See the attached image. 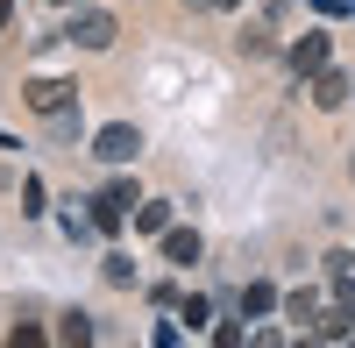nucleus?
Here are the masks:
<instances>
[{
	"label": "nucleus",
	"instance_id": "obj_1",
	"mask_svg": "<svg viewBox=\"0 0 355 348\" xmlns=\"http://www.w3.org/2000/svg\"><path fill=\"white\" fill-rule=\"evenodd\" d=\"M114 36H121V21H114L107 8H78L71 28H64V43H71V50H114Z\"/></svg>",
	"mask_w": 355,
	"mask_h": 348
},
{
	"label": "nucleus",
	"instance_id": "obj_2",
	"mask_svg": "<svg viewBox=\"0 0 355 348\" xmlns=\"http://www.w3.org/2000/svg\"><path fill=\"white\" fill-rule=\"evenodd\" d=\"M21 107H28V114H71V107H78V85H71V78H28V85H21Z\"/></svg>",
	"mask_w": 355,
	"mask_h": 348
},
{
	"label": "nucleus",
	"instance_id": "obj_3",
	"mask_svg": "<svg viewBox=\"0 0 355 348\" xmlns=\"http://www.w3.org/2000/svg\"><path fill=\"white\" fill-rule=\"evenodd\" d=\"M93 157H100V164H135V157H142V128H135V121H107V128L93 135Z\"/></svg>",
	"mask_w": 355,
	"mask_h": 348
},
{
	"label": "nucleus",
	"instance_id": "obj_4",
	"mask_svg": "<svg viewBox=\"0 0 355 348\" xmlns=\"http://www.w3.org/2000/svg\"><path fill=\"white\" fill-rule=\"evenodd\" d=\"M320 64H334V36H327V28H306V36L291 43V71H299V78H313Z\"/></svg>",
	"mask_w": 355,
	"mask_h": 348
},
{
	"label": "nucleus",
	"instance_id": "obj_5",
	"mask_svg": "<svg viewBox=\"0 0 355 348\" xmlns=\"http://www.w3.org/2000/svg\"><path fill=\"white\" fill-rule=\"evenodd\" d=\"M164 256H171V263H178V270H192V263H199V256H206V242L192 235V227H164Z\"/></svg>",
	"mask_w": 355,
	"mask_h": 348
},
{
	"label": "nucleus",
	"instance_id": "obj_6",
	"mask_svg": "<svg viewBox=\"0 0 355 348\" xmlns=\"http://www.w3.org/2000/svg\"><path fill=\"white\" fill-rule=\"evenodd\" d=\"M341 100H348V71H334V64H320V71H313V107H327V114H334Z\"/></svg>",
	"mask_w": 355,
	"mask_h": 348
},
{
	"label": "nucleus",
	"instance_id": "obj_7",
	"mask_svg": "<svg viewBox=\"0 0 355 348\" xmlns=\"http://www.w3.org/2000/svg\"><path fill=\"white\" fill-rule=\"evenodd\" d=\"M171 227V199H135V235H164Z\"/></svg>",
	"mask_w": 355,
	"mask_h": 348
},
{
	"label": "nucleus",
	"instance_id": "obj_8",
	"mask_svg": "<svg viewBox=\"0 0 355 348\" xmlns=\"http://www.w3.org/2000/svg\"><path fill=\"white\" fill-rule=\"evenodd\" d=\"M277 284H242V320H263V313H277Z\"/></svg>",
	"mask_w": 355,
	"mask_h": 348
},
{
	"label": "nucleus",
	"instance_id": "obj_9",
	"mask_svg": "<svg viewBox=\"0 0 355 348\" xmlns=\"http://www.w3.org/2000/svg\"><path fill=\"white\" fill-rule=\"evenodd\" d=\"M313 334H320V341H348V334H355V313H341V306H334L327 320H313Z\"/></svg>",
	"mask_w": 355,
	"mask_h": 348
},
{
	"label": "nucleus",
	"instance_id": "obj_10",
	"mask_svg": "<svg viewBox=\"0 0 355 348\" xmlns=\"http://www.w3.org/2000/svg\"><path fill=\"white\" fill-rule=\"evenodd\" d=\"M284 320H299V327L320 320V292H291V299H284Z\"/></svg>",
	"mask_w": 355,
	"mask_h": 348
},
{
	"label": "nucleus",
	"instance_id": "obj_11",
	"mask_svg": "<svg viewBox=\"0 0 355 348\" xmlns=\"http://www.w3.org/2000/svg\"><path fill=\"white\" fill-rule=\"evenodd\" d=\"M100 277H107V284H135V263L114 249V256H100Z\"/></svg>",
	"mask_w": 355,
	"mask_h": 348
},
{
	"label": "nucleus",
	"instance_id": "obj_12",
	"mask_svg": "<svg viewBox=\"0 0 355 348\" xmlns=\"http://www.w3.org/2000/svg\"><path fill=\"white\" fill-rule=\"evenodd\" d=\"M178 320H185V327H192V334H199V327H206V320H214V313H206V299H199V292H192V299H178Z\"/></svg>",
	"mask_w": 355,
	"mask_h": 348
},
{
	"label": "nucleus",
	"instance_id": "obj_13",
	"mask_svg": "<svg viewBox=\"0 0 355 348\" xmlns=\"http://www.w3.org/2000/svg\"><path fill=\"white\" fill-rule=\"evenodd\" d=\"M57 341H93V320H85V313H64V327H57Z\"/></svg>",
	"mask_w": 355,
	"mask_h": 348
},
{
	"label": "nucleus",
	"instance_id": "obj_14",
	"mask_svg": "<svg viewBox=\"0 0 355 348\" xmlns=\"http://www.w3.org/2000/svg\"><path fill=\"white\" fill-rule=\"evenodd\" d=\"M334 306L355 313V270H334Z\"/></svg>",
	"mask_w": 355,
	"mask_h": 348
},
{
	"label": "nucleus",
	"instance_id": "obj_15",
	"mask_svg": "<svg viewBox=\"0 0 355 348\" xmlns=\"http://www.w3.org/2000/svg\"><path fill=\"white\" fill-rule=\"evenodd\" d=\"M21 214H43V178H21Z\"/></svg>",
	"mask_w": 355,
	"mask_h": 348
},
{
	"label": "nucleus",
	"instance_id": "obj_16",
	"mask_svg": "<svg viewBox=\"0 0 355 348\" xmlns=\"http://www.w3.org/2000/svg\"><path fill=\"white\" fill-rule=\"evenodd\" d=\"M320 15H355V0H320Z\"/></svg>",
	"mask_w": 355,
	"mask_h": 348
},
{
	"label": "nucleus",
	"instance_id": "obj_17",
	"mask_svg": "<svg viewBox=\"0 0 355 348\" xmlns=\"http://www.w3.org/2000/svg\"><path fill=\"white\" fill-rule=\"evenodd\" d=\"M8 21H15V0H0V28H8Z\"/></svg>",
	"mask_w": 355,
	"mask_h": 348
},
{
	"label": "nucleus",
	"instance_id": "obj_18",
	"mask_svg": "<svg viewBox=\"0 0 355 348\" xmlns=\"http://www.w3.org/2000/svg\"><path fill=\"white\" fill-rule=\"evenodd\" d=\"M214 8H220V15H234V8H242V0H214Z\"/></svg>",
	"mask_w": 355,
	"mask_h": 348
}]
</instances>
